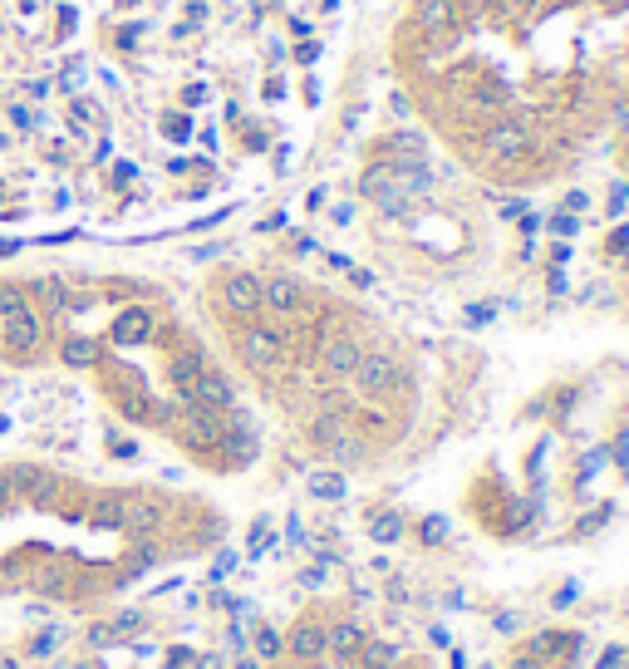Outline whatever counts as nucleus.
<instances>
[{"instance_id": "obj_1", "label": "nucleus", "mask_w": 629, "mask_h": 669, "mask_svg": "<svg viewBox=\"0 0 629 669\" xmlns=\"http://www.w3.org/2000/svg\"><path fill=\"white\" fill-rule=\"evenodd\" d=\"M227 512L163 483L0 463V610L89 620L227 547Z\"/></svg>"}, {"instance_id": "obj_2", "label": "nucleus", "mask_w": 629, "mask_h": 669, "mask_svg": "<svg viewBox=\"0 0 629 669\" xmlns=\"http://www.w3.org/2000/svg\"><path fill=\"white\" fill-rule=\"evenodd\" d=\"M246 669H443L428 635L354 591H325L290 610Z\"/></svg>"}, {"instance_id": "obj_3", "label": "nucleus", "mask_w": 629, "mask_h": 669, "mask_svg": "<svg viewBox=\"0 0 629 669\" xmlns=\"http://www.w3.org/2000/svg\"><path fill=\"white\" fill-rule=\"evenodd\" d=\"M477 153L497 168H516V163H531L536 158V133L521 114H502V119L482 123L477 133Z\"/></svg>"}, {"instance_id": "obj_4", "label": "nucleus", "mask_w": 629, "mask_h": 669, "mask_svg": "<svg viewBox=\"0 0 629 669\" xmlns=\"http://www.w3.org/2000/svg\"><path fill=\"white\" fill-rule=\"evenodd\" d=\"M413 20H418V30L433 45H453L458 40V10H453V0H418Z\"/></svg>"}, {"instance_id": "obj_5", "label": "nucleus", "mask_w": 629, "mask_h": 669, "mask_svg": "<svg viewBox=\"0 0 629 669\" xmlns=\"http://www.w3.org/2000/svg\"><path fill=\"white\" fill-rule=\"evenodd\" d=\"M512 99L516 89L507 79H482V84H472V94H467V109L477 114V119H502V114H512Z\"/></svg>"}, {"instance_id": "obj_6", "label": "nucleus", "mask_w": 629, "mask_h": 669, "mask_svg": "<svg viewBox=\"0 0 629 669\" xmlns=\"http://www.w3.org/2000/svg\"><path fill=\"white\" fill-rule=\"evenodd\" d=\"M207 99H212V89H207V84H187V89H182V104H187V109H202Z\"/></svg>"}, {"instance_id": "obj_7", "label": "nucleus", "mask_w": 629, "mask_h": 669, "mask_svg": "<svg viewBox=\"0 0 629 669\" xmlns=\"http://www.w3.org/2000/svg\"><path fill=\"white\" fill-rule=\"evenodd\" d=\"M389 109H394V119H413V99H408V94H403V89H394V94H389Z\"/></svg>"}, {"instance_id": "obj_8", "label": "nucleus", "mask_w": 629, "mask_h": 669, "mask_svg": "<svg viewBox=\"0 0 629 669\" xmlns=\"http://www.w3.org/2000/svg\"><path fill=\"white\" fill-rule=\"evenodd\" d=\"M20 94L40 104V99H50V84H45V79H30V84H20Z\"/></svg>"}, {"instance_id": "obj_9", "label": "nucleus", "mask_w": 629, "mask_h": 669, "mask_svg": "<svg viewBox=\"0 0 629 669\" xmlns=\"http://www.w3.org/2000/svg\"><path fill=\"white\" fill-rule=\"evenodd\" d=\"M295 60H300V64H315V60H320V45H315V40L295 45Z\"/></svg>"}, {"instance_id": "obj_10", "label": "nucleus", "mask_w": 629, "mask_h": 669, "mask_svg": "<svg viewBox=\"0 0 629 669\" xmlns=\"http://www.w3.org/2000/svg\"><path fill=\"white\" fill-rule=\"evenodd\" d=\"M610 119H615V123H620V128H625V133H629V99H620V104L610 109Z\"/></svg>"}, {"instance_id": "obj_11", "label": "nucleus", "mask_w": 629, "mask_h": 669, "mask_svg": "<svg viewBox=\"0 0 629 669\" xmlns=\"http://www.w3.org/2000/svg\"><path fill=\"white\" fill-rule=\"evenodd\" d=\"M507 5H512V10H521V15H536V10H541V0H507Z\"/></svg>"}, {"instance_id": "obj_12", "label": "nucleus", "mask_w": 629, "mask_h": 669, "mask_svg": "<svg viewBox=\"0 0 629 669\" xmlns=\"http://www.w3.org/2000/svg\"><path fill=\"white\" fill-rule=\"evenodd\" d=\"M541 5H556V10H561V5H575V0H541Z\"/></svg>"}, {"instance_id": "obj_13", "label": "nucleus", "mask_w": 629, "mask_h": 669, "mask_svg": "<svg viewBox=\"0 0 629 669\" xmlns=\"http://www.w3.org/2000/svg\"><path fill=\"white\" fill-rule=\"evenodd\" d=\"M197 5H202V0H197Z\"/></svg>"}]
</instances>
